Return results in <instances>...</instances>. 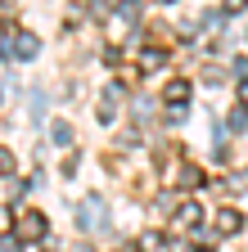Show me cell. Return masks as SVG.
Returning <instances> with one entry per match:
<instances>
[{"label": "cell", "instance_id": "obj_4", "mask_svg": "<svg viewBox=\"0 0 248 252\" xmlns=\"http://www.w3.org/2000/svg\"><path fill=\"white\" fill-rule=\"evenodd\" d=\"M185 94H190V86H185V81H172V86H167V99H172V104H180Z\"/></svg>", "mask_w": 248, "mask_h": 252}, {"label": "cell", "instance_id": "obj_1", "mask_svg": "<svg viewBox=\"0 0 248 252\" xmlns=\"http://www.w3.org/2000/svg\"><path fill=\"white\" fill-rule=\"evenodd\" d=\"M77 225H81V230H104V203H100V198H86Z\"/></svg>", "mask_w": 248, "mask_h": 252}, {"label": "cell", "instance_id": "obj_7", "mask_svg": "<svg viewBox=\"0 0 248 252\" xmlns=\"http://www.w3.org/2000/svg\"><path fill=\"white\" fill-rule=\"evenodd\" d=\"M226 9H244V0H226Z\"/></svg>", "mask_w": 248, "mask_h": 252}, {"label": "cell", "instance_id": "obj_3", "mask_svg": "<svg viewBox=\"0 0 248 252\" xmlns=\"http://www.w3.org/2000/svg\"><path fill=\"white\" fill-rule=\"evenodd\" d=\"M216 216H221V220H216V230H221V234H230V230H239V225H244V216H239V212H230V207H226V212H216Z\"/></svg>", "mask_w": 248, "mask_h": 252}, {"label": "cell", "instance_id": "obj_5", "mask_svg": "<svg viewBox=\"0 0 248 252\" xmlns=\"http://www.w3.org/2000/svg\"><path fill=\"white\" fill-rule=\"evenodd\" d=\"M158 248H163L158 234H140V252H158Z\"/></svg>", "mask_w": 248, "mask_h": 252}, {"label": "cell", "instance_id": "obj_2", "mask_svg": "<svg viewBox=\"0 0 248 252\" xmlns=\"http://www.w3.org/2000/svg\"><path fill=\"white\" fill-rule=\"evenodd\" d=\"M18 234H23V239H41V234H45V216H41V212H27L23 225H18Z\"/></svg>", "mask_w": 248, "mask_h": 252}, {"label": "cell", "instance_id": "obj_6", "mask_svg": "<svg viewBox=\"0 0 248 252\" xmlns=\"http://www.w3.org/2000/svg\"><path fill=\"white\" fill-rule=\"evenodd\" d=\"M36 50H41V45H36V41H32V36H23V41H18V54H23V59H32V54H36Z\"/></svg>", "mask_w": 248, "mask_h": 252}]
</instances>
